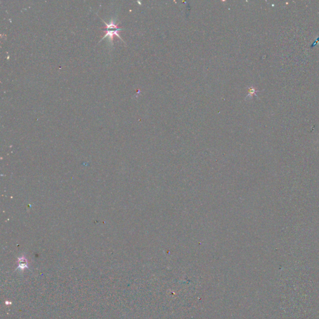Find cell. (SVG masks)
<instances>
[{"label":"cell","mask_w":319,"mask_h":319,"mask_svg":"<svg viewBox=\"0 0 319 319\" xmlns=\"http://www.w3.org/2000/svg\"><path fill=\"white\" fill-rule=\"evenodd\" d=\"M120 31H121V29H119V30H107V33H106V35H105L103 37V38L102 39V40H103V39H104L105 38L109 37V39H110V41H111V42L112 43V41H113V38H114V36H118L119 38H120V39H121L122 41H123L122 39V38H121L120 36L119 33V32H120Z\"/></svg>","instance_id":"obj_1"},{"label":"cell","mask_w":319,"mask_h":319,"mask_svg":"<svg viewBox=\"0 0 319 319\" xmlns=\"http://www.w3.org/2000/svg\"><path fill=\"white\" fill-rule=\"evenodd\" d=\"M102 21H103V23H104L106 25V29H107V30H119V29H121V28H119V27H118V25H117V24H115V23H114V20L111 21V22H110L109 24H107V23H106V22L104 21H103V19H102Z\"/></svg>","instance_id":"obj_2"}]
</instances>
